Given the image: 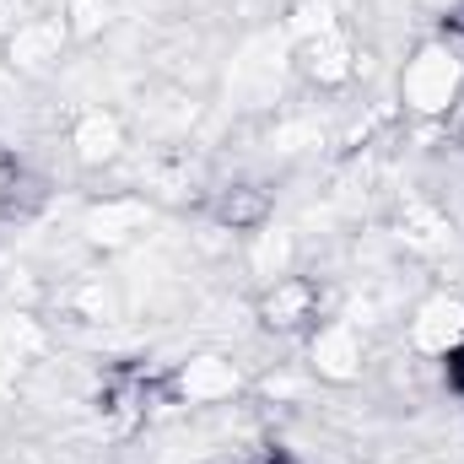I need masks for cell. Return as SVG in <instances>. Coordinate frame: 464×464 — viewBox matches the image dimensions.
I'll list each match as a JSON object with an SVG mask.
<instances>
[{
	"mask_svg": "<svg viewBox=\"0 0 464 464\" xmlns=\"http://www.w3.org/2000/svg\"><path fill=\"white\" fill-rule=\"evenodd\" d=\"M44 356V330L27 314H0V372H16Z\"/></svg>",
	"mask_w": 464,
	"mask_h": 464,
	"instance_id": "4fadbf2b",
	"label": "cell"
},
{
	"mask_svg": "<svg viewBox=\"0 0 464 464\" xmlns=\"http://www.w3.org/2000/svg\"><path fill=\"white\" fill-rule=\"evenodd\" d=\"M464 98V54L449 38L416 44L400 71V103L416 119H449Z\"/></svg>",
	"mask_w": 464,
	"mask_h": 464,
	"instance_id": "6da1fadb",
	"label": "cell"
},
{
	"mask_svg": "<svg viewBox=\"0 0 464 464\" xmlns=\"http://www.w3.org/2000/svg\"><path fill=\"white\" fill-rule=\"evenodd\" d=\"M124 146H130V130H124V114H114V109H82L71 124L76 168H114Z\"/></svg>",
	"mask_w": 464,
	"mask_h": 464,
	"instance_id": "9c48e42d",
	"label": "cell"
},
{
	"mask_svg": "<svg viewBox=\"0 0 464 464\" xmlns=\"http://www.w3.org/2000/svg\"><path fill=\"white\" fill-rule=\"evenodd\" d=\"M464 341V292H432L405 319V346L421 362H443Z\"/></svg>",
	"mask_w": 464,
	"mask_h": 464,
	"instance_id": "8992f818",
	"label": "cell"
},
{
	"mask_svg": "<svg viewBox=\"0 0 464 464\" xmlns=\"http://www.w3.org/2000/svg\"><path fill=\"white\" fill-rule=\"evenodd\" d=\"M254 243H248V276H259V286L265 281H281V276H292V265H297V237L286 227H265L248 232Z\"/></svg>",
	"mask_w": 464,
	"mask_h": 464,
	"instance_id": "7c38bea8",
	"label": "cell"
},
{
	"mask_svg": "<svg viewBox=\"0 0 464 464\" xmlns=\"http://www.w3.org/2000/svg\"><path fill=\"white\" fill-rule=\"evenodd\" d=\"M292 71L308 76L319 92H335V87H351V82H356L362 54L351 49V38L335 22H319V33H303V38L292 44Z\"/></svg>",
	"mask_w": 464,
	"mask_h": 464,
	"instance_id": "277c9868",
	"label": "cell"
},
{
	"mask_svg": "<svg viewBox=\"0 0 464 464\" xmlns=\"http://www.w3.org/2000/svg\"><path fill=\"white\" fill-rule=\"evenodd\" d=\"M65 49H71V22H65L60 11H38V16L16 22V33L5 38V60H11V71H22V76L54 71Z\"/></svg>",
	"mask_w": 464,
	"mask_h": 464,
	"instance_id": "52a82bcc",
	"label": "cell"
},
{
	"mask_svg": "<svg viewBox=\"0 0 464 464\" xmlns=\"http://www.w3.org/2000/svg\"><path fill=\"white\" fill-rule=\"evenodd\" d=\"M259 324L265 330H281V335H292V330H314L319 324V281L314 276H281V281H265L259 286Z\"/></svg>",
	"mask_w": 464,
	"mask_h": 464,
	"instance_id": "ba28073f",
	"label": "cell"
},
{
	"mask_svg": "<svg viewBox=\"0 0 464 464\" xmlns=\"http://www.w3.org/2000/svg\"><path fill=\"white\" fill-rule=\"evenodd\" d=\"M237 389H243V372H237V362L222 356V351H195V356H184V362L173 367V378H168V394H173L179 405H195V411L227 405V400H237Z\"/></svg>",
	"mask_w": 464,
	"mask_h": 464,
	"instance_id": "5b68a950",
	"label": "cell"
},
{
	"mask_svg": "<svg viewBox=\"0 0 464 464\" xmlns=\"http://www.w3.org/2000/svg\"><path fill=\"white\" fill-rule=\"evenodd\" d=\"M211 222L222 232H259L270 222V195L259 184H227L211 200Z\"/></svg>",
	"mask_w": 464,
	"mask_h": 464,
	"instance_id": "8fae6325",
	"label": "cell"
},
{
	"mask_svg": "<svg viewBox=\"0 0 464 464\" xmlns=\"http://www.w3.org/2000/svg\"><path fill=\"white\" fill-rule=\"evenodd\" d=\"M16 184H22V173H16L11 162H0V217L16 211Z\"/></svg>",
	"mask_w": 464,
	"mask_h": 464,
	"instance_id": "5bb4252c",
	"label": "cell"
},
{
	"mask_svg": "<svg viewBox=\"0 0 464 464\" xmlns=\"http://www.w3.org/2000/svg\"><path fill=\"white\" fill-rule=\"evenodd\" d=\"M292 76V44L281 33H248L227 60V98L237 109H276Z\"/></svg>",
	"mask_w": 464,
	"mask_h": 464,
	"instance_id": "7a4b0ae2",
	"label": "cell"
},
{
	"mask_svg": "<svg viewBox=\"0 0 464 464\" xmlns=\"http://www.w3.org/2000/svg\"><path fill=\"white\" fill-rule=\"evenodd\" d=\"M308 372L319 383H335L351 389L362 372H367V330L351 324V319H324L308 330Z\"/></svg>",
	"mask_w": 464,
	"mask_h": 464,
	"instance_id": "3957f363",
	"label": "cell"
},
{
	"mask_svg": "<svg viewBox=\"0 0 464 464\" xmlns=\"http://www.w3.org/2000/svg\"><path fill=\"white\" fill-rule=\"evenodd\" d=\"M146 227H151V206L140 195H109V200L87 206V217H82V232L103 248H130L146 237Z\"/></svg>",
	"mask_w": 464,
	"mask_h": 464,
	"instance_id": "30bf717a",
	"label": "cell"
}]
</instances>
